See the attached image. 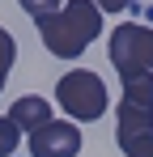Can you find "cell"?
<instances>
[{"instance_id": "cell-8", "label": "cell", "mask_w": 153, "mask_h": 157, "mask_svg": "<svg viewBox=\"0 0 153 157\" xmlns=\"http://www.w3.org/2000/svg\"><path fill=\"white\" fill-rule=\"evenodd\" d=\"M17 4H22L34 21H43V17H51V13H60V9H64V0H17Z\"/></svg>"}, {"instance_id": "cell-5", "label": "cell", "mask_w": 153, "mask_h": 157, "mask_svg": "<svg viewBox=\"0 0 153 157\" xmlns=\"http://www.w3.org/2000/svg\"><path fill=\"white\" fill-rule=\"evenodd\" d=\"M149 136H153V102H128V98H119V106H115V144L128 153L132 144H140Z\"/></svg>"}, {"instance_id": "cell-3", "label": "cell", "mask_w": 153, "mask_h": 157, "mask_svg": "<svg viewBox=\"0 0 153 157\" xmlns=\"http://www.w3.org/2000/svg\"><path fill=\"white\" fill-rule=\"evenodd\" d=\"M111 64L115 72H153V26L128 21L111 34Z\"/></svg>"}, {"instance_id": "cell-2", "label": "cell", "mask_w": 153, "mask_h": 157, "mask_svg": "<svg viewBox=\"0 0 153 157\" xmlns=\"http://www.w3.org/2000/svg\"><path fill=\"white\" fill-rule=\"evenodd\" d=\"M55 102L68 110V123H94L106 115V85H102L98 72H89V68H73V72H64L60 85H55Z\"/></svg>"}, {"instance_id": "cell-1", "label": "cell", "mask_w": 153, "mask_h": 157, "mask_svg": "<svg viewBox=\"0 0 153 157\" xmlns=\"http://www.w3.org/2000/svg\"><path fill=\"white\" fill-rule=\"evenodd\" d=\"M34 26H38L43 47H47L55 59H76V55H85V47L102 34V13H98L94 0H64L60 13H51L43 21H34Z\"/></svg>"}, {"instance_id": "cell-9", "label": "cell", "mask_w": 153, "mask_h": 157, "mask_svg": "<svg viewBox=\"0 0 153 157\" xmlns=\"http://www.w3.org/2000/svg\"><path fill=\"white\" fill-rule=\"evenodd\" d=\"M17 144H22V132L0 115V157H13V153H17Z\"/></svg>"}, {"instance_id": "cell-4", "label": "cell", "mask_w": 153, "mask_h": 157, "mask_svg": "<svg viewBox=\"0 0 153 157\" xmlns=\"http://www.w3.org/2000/svg\"><path fill=\"white\" fill-rule=\"evenodd\" d=\"M81 153V128L68 119H51L38 132H30V157H76Z\"/></svg>"}, {"instance_id": "cell-11", "label": "cell", "mask_w": 153, "mask_h": 157, "mask_svg": "<svg viewBox=\"0 0 153 157\" xmlns=\"http://www.w3.org/2000/svg\"><path fill=\"white\" fill-rule=\"evenodd\" d=\"M128 157H153V136H149V140H140V144H132Z\"/></svg>"}, {"instance_id": "cell-10", "label": "cell", "mask_w": 153, "mask_h": 157, "mask_svg": "<svg viewBox=\"0 0 153 157\" xmlns=\"http://www.w3.org/2000/svg\"><path fill=\"white\" fill-rule=\"evenodd\" d=\"M98 4V13H124V9H132L136 0H94Z\"/></svg>"}, {"instance_id": "cell-6", "label": "cell", "mask_w": 153, "mask_h": 157, "mask_svg": "<svg viewBox=\"0 0 153 157\" xmlns=\"http://www.w3.org/2000/svg\"><path fill=\"white\" fill-rule=\"evenodd\" d=\"M4 119H9L17 132H38L43 123H51V102L38 98V94H26V98H17V102L9 106Z\"/></svg>"}, {"instance_id": "cell-7", "label": "cell", "mask_w": 153, "mask_h": 157, "mask_svg": "<svg viewBox=\"0 0 153 157\" xmlns=\"http://www.w3.org/2000/svg\"><path fill=\"white\" fill-rule=\"evenodd\" d=\"M13 59H17V43H13V34L0 26V89H4V81L13 72Z\"/></svg>"}]
</instances>
